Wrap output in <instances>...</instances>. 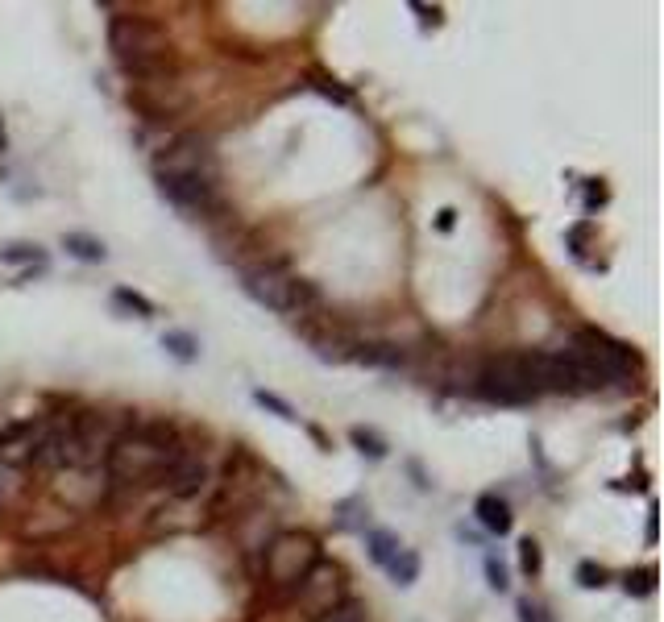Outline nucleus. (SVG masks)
I'll list each match as a JSON object with an SVG mask.
<instances>
[{"mask_svg":"<svg viewBox=\"0 0 664 622\" xmlns=\"http://www.w3.org/2000/svg\"><path fill=\"white\" fill-rule=\"evenodd\" d=\"M453 224H457V212H453V208H440V216H436V229H445V233H449Z\"/></svg>","mask_w":664,"mask_h":622,"instance_id":"30","label":"nucleus"},{"mask_svg":"<svg viewBox=\"0 0 664 622\" xmlns=\"http://www.w3.org/2000/svg\"><path fill=\"white\" fill-rule=\"evenodd\" d=\"M158 191L166 204H175L187 216H216L220 191L212 179H158Z\"/></svg>","mask_w":664,"mask_h":622,"instance_id":"11","label":"nucleus"},{"mask_svg":"<svg viewBox=\"0 0 664 622\" xmlns=\"http://www.w3.org/2000/svg\"><path fill=\"white\" fill-rule=\"evenodd\" d=\"M623 589H627V593H652V589H656V569H640V573H627Z\"/></svg>","mask_w":664,"mask_h":622,"instance_id":"27","label":"nucleus"},{"mask_svg":"<svg viewBox=\"0 0 664 622\" xmlns=\"http://www.w3.org/2000/svg\"><path fill=\"white\" fill-rule=\"evenodd\" d=\"M241 291L258 307L279 311V316H291V320H312L320 307V291L312 282L295 278L283 262H270V258L241 270Z\"/></svg>","mask_w":664,"mask_h":622,"instance_id":"3","label":"nucleus"},{"mask_svg":"<svg viewBox=\"0 0 664 622\" xmlns=\"http://www.w3.org/2000/svg\"><path fill=\"white\" fill-rule=\"evenodd\" d=\"M411 9L420 13V21H424V25H436V21H440V9H428V5H411Z\"/></svg>","mask_w":664,"mask_h":622,"instance_id":"31","label":"nucleus"},{"mask_svg":"<svg viewBox=\"0 0 664 622\" xmlns=\"http://www.w3.org/2000/svg\"><path fill=\"white\" fill-rule=\"evenodd\" d=\"M366 548H370V560L378 564V569H386L399 552H403V544H399V535L395 531H382V527H374L370 535H366Z\"/></svg>","mask_w":664,"mask_h":622,"instance_id":"15","label":"nucleus"},{"mask_svg":"<svg viewBox=\"0 0 664 622\" xmlns=\"http://www.w3.org/2000/svg\"><path fill=\"white\" fill-rule=\"evenodd\" d=\"M486 585H490L494 593H507V589H511V581H507V564L498 560V556H486Z\"/></svg>","mask_w":664,"mask_h":622,"instance_id":"25","label":"nucleus"},{"mask_svg":"<svg viewBox=\"0 0 664 622\" xmlns=\"http://www.w3.org/2000/svg\"><path fill=\"white\" fill-rule=\"evenodd\" d=\"M353 361L374 365V370H403V365H407V353H403L399 345H382V341H374V345H357Z\"/></svg>","mask_w":664,"mask_h":622,"instance_id":"14","label":"nucleus"},{"mask_svg":"<svg viewBox=\"0 0 664 622\" xmlns=\"http://www.w3.org/2000/svg\"><path fill=\"white\" fill-rule=\"evenodd\" d=\"M519 564H523V573H528V577L540 573L544 556H540V544H536V540H523V544H519Z\"/></svg>","mask_w":664,"mask_h":622,"instance_id":"26","label":"nucleus"},{"mask_svg":"<svg viewBox=\"0 0 664 622\" xmlns=\"http://www.w3.org/2000/svg\"><path fill=\"white\" fill-rule=\"evenodd\" d=\"M162 349L171 353V357H179V361H196L200 357V341L191 332H166L162 336Z\"/></svg>","mask_w":664,"mask_h":622,"instance_id":"19","label":"nucleus"},{"mask_svg":"<svg viewBox=\"0 0 664 622\" xmlns=\"http://www.w3.org/2000/svg\"><path fill=\"white\" fill-rule=\"evenodd\" d=\"M366 515H370V506L362 498H349V502H341V511H337V527L341 531H366Z\"/></svg>","mask_w":664,"mask_h":622,"instance_id":"20","label":"nucleus"},{"mask_svg":"<svg viewBox=\"0 0 664 622\" xmlns=\"http://www.w3.org/2000/svg\"><path fill=\"white\" fill-rule=\"evenodd\" d=\"M474 390L486 403H498V407H528L540 399V390L532 386V374H528V353L486 357L474 374Z\"/></svg>","mask_w":664,"mask_h":622,"instance_id":"5","label":"nucleus"},{"mask_svg":"<svg viewBox=\"0 0 664 622\" xmlns=\"http://www.w3.org/2000/svg\"><path fill=\"white\" fill-rule=\"evenodd\" d=\"M577 581L586 585V589H602V585H606V573L598 569V564H581V569H577Z\"/></svg>","mask_w":664,"mask_h":622,"instance_id":"29","label":"nucleus"},{"mask_svg":"<svg viewBox=\"0 0 664 622\" xmlns=\"http://www.w3.org/2000/svg\"><path fill=\"white\" fill-rule=\"evenodd\" d=\"M113 299H117L121 307L137 311V316H142V320H150V316H154V303H150L146 295H137V291H129V287H117V291H113Z\"/></svg>","mask_w":664,"mask_h":622,"instance_id":"24","label":"nucleus"},{"mask_svg":"<svg viewBox=\"0 0 664 622\" xmlns=\"http://www.w3.org/2000/svg\"><path fill=\"white\" fill-rule=\"evenodd\" d=\"M162 486H166V494L179 498V502L200 498V490L208 486V465H204V457H196V452L183 448V457L171 465V473L162 477Z\"/></svg>","mask_w":664,"mask_h":622,"instance_id":"12","label":"nucleus"},{"mask_svg":"<svg viewBox=\"0 0 664 622\" xmlns=\"http://www.w3.org/2000/svg\"><path fill=\"white\" fill-rule=\"evenodd\" d=\"M341 602H345V577H341L337 564H328V560H320L316 569L299 581V589H295V614H299V622H320V618H328L332 610H337Z\"/></svg>","mask_w":664,"mask_h":622,"instance_id":"8","label":"nucleus"},{"mask_svg":"<svg viewBox=\"0 0 664 622\" xmlns=\"http://www.w3.org/2000/svg\"><path fill=\"white\" fill-rule=\"evenodd\" d=\"M0 262H5V266H42V262H46V253H42L38 245L13 241V245L0 249Z\"/></svg>","mask_w":664,"mask_h":622,"instance_id":"18","label":"nucleus"},{"mask_svg":"<svg viewBox=\"0 0 664 622\" xmlns=\"http://www.w3.org/2000/svg\"><path fill=\"white\" fill-rule=\"evenodd\" d=\"M17 490H21V473L13 465H0V506H5Z\"/></svg>","mask_w":664,"mask_h":622,"instance_id":"28","label":"nucleus"},{"mask_svg":"<svg viewBox=\"0 0 664 622\" xmlns=\"http://www.w3.org/2000/svg\"><path fill=\"white\" fill-rule=\"evenodd\" d=\"M474 515H478V523L490 531V535H507L511 531V523H515V515H511V506L498 498V494H482L478 498V506H474Z\"/></svg>","mask_w":664,"mask_h":622,"instance_id":"13","label":"nucleus"},{"mask_svg":"<svg viewBox=\"0 0 664 622\" xmlns=\"http://www.w3.org/2000/svg\"><path fill=\"white\" fill-rule=\"evenodd\" d=\"M569 349L602 378V386L627 382V378L635 374V365H640V361H635V353H631L623 341H615V336H606V332H594V328H590V332H577Z\"/></svg>","mask_w":664,"mask_h":622,"instance_id":"7","label":"nucleus"},{"mask_svg":"<svg viewBox=\"0 0 664 622\" xmlns=\"http://www.w3.org/2000/svg\"><path fill=\"white\" fill-rule=\"evenodd\" d=\"M63 249L71 253V258H79V262H104L108 258L104 241H96L88 233H63Z\"/></svg>","mask_w":664,"mask_h":622,"instance_id":"16","label":"nucleus"},{"mask_svg":"<svg viewBox=\"0 0 664 622\" xmlns=\"http://www.w3.org/2000/svg\"><path fill=\"white\" fill-rule=\"evenodd\" d=\"M386 573H391V581H395L399 589H411L415 581H420V556H415L411 548H403L391 564H386Z\"/></svg>","mask_w":664,"mask_h":622,"instance_id":"17","label":"nucleus"},{"mask_svg":"<svg viewBox=\"0 0 664 622\" xmlns=\"http://www.w3.org/2000/svg\"><path fill=\"white\" fill-rule=\"evenodd\" d=\"M519 618H523V622H544V618H540V610H536L532 602H519Z\"/></svg>","mask_w":664,"mask_h":622,"instance_id":"32","label":"nucleus"},{"mask_svg":"<svg viewBox=\"0 0 664 622\" xmlns=\"http://www.w3.org/2000/svg\"><path fill=\"white\" fill-rule=\"evenodd\" d=\"M129 104L142 112L146 121H171V117H179V112L191 104V92H187V83L175 71H166V75L137 79L133 88H129Z\"/></svg>","mask_w":664,"mask_h":622,"instance_id":"9","label":"nucleus"},{"mask_svg":"<svg viewBox=\"0 0 664 622\" xmlns=\"http://www.w3.org/2000/svg\"><path fill=\"white\" fill-rule=\"evenodd\" d=\"M316 564H320V544L308 531H274L262 544V577L279 593H295Z\"/></svg>","mask_w":664,"mask_h":622,"instance_id":"4","label":"nucleus"},{"mask_svg":"<svg viewBox=\"0 0 664 622\" xmlns=\"http://www.w3.org/2000/svg\"><path fill=\"white\" fill-rule=\"evenodd\" d=\"M154 179H212L216 183V154L212 141L200 133H179L171 146L154 158Z\"/></svg>","mask_w":664,"mask_h":622,"instance_id":"6","label":"nucleus"},{"mask_svg":"<svg viewBox=\"0 0 664 622\" xmlns=\"http://www.w3.org/2000/svg\"><path fill=\"white\" fill-rule=\"evenodd\" d=\"M320 622H370V610H366V602L345 598L337 610H332L328 618H320Z\"/></svg>","mask_w":664,"mask_h":622,"instance_id":"23","label":"nucleus"},{"mask_svg":"<svg viewBox=\"0 0 664 622\" xmlns=\"http://www.w3.org/2000/svg\"><path fill=\"white\" fill-rule=\"evenodd\" d=\"M349 440H353L357 452H362V457H370V461H382V457H386V440L374 436V432H366V428H353Z\"/></svg>","mask_w":664,"mask_h":622,"instance_id":"21","label":"nucleus"},{"mask_svg":"<svg viewBox=\"0 0 664 622\" xmlns=\"http://www.w3.org/2000/svg\"><path fill=\"white\" fill-rule=\"evenodd\" d=\"M108 50H113V59L121 63V71L129 79H150V75L175 71L171 34L150 17H137V13L113 17L108 21Z\"/></svg>","mask_w":664,"mask_h":622,"instance_id":"2","label":"nucleus"},{"mask_svg":"<svg viewBox=\"0 0 664 622\" xmlns=\"http://www.w3.org/2000/svg\"><path fill=\"white\" fill-rule=\"evenodd\" d=\"M179 457H183V444L166 423H142V428L117 432V440L104 452V469L121 486H150V482H162Z\"/></svg>","mask_w":664,"mask_h":622,"instance_id":"1","label":"nucleus"},{"mask_svg":"<svg viewBox=\"0 0 664 622\" xmlns=\"http://www.w3.org/2000/svg\"><path fill=\"white\" fill-rule=\"evenodd\" d=\"M67 436H71V465L88 469L96 461H104L108 444L117 440V432L108 428V419L100 411H79L67 419Z\"/></svg>","mask_w":664,"mask_h":622,"instance_id":"10","label":"nucleus"},{"mask_svg":"<svg viewBox=\"0 0 664 622\" xmlns=\"http://www.w3.org/2000/svg\"><path fill=\"white\" fill-rule=\"evenodd\" d=\"M254 403H258V407H266V411H274L283 423H295V419H299V415H295V407H291L287 399H279L274 390H254Z\"/></svg>","mask_w":664,"mask_h":622,"instance_id":"22","label":"nucleus"}]
</instances>
